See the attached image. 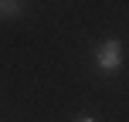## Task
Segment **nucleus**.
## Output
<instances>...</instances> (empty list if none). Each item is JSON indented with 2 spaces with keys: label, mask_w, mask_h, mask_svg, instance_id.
I'll use <instances>...</instances> for the list:
<instances>
[{
  "label": "nucleus",
  "mask_w": 129,
  "mask_h": 122,
  "mask_svg": "<svg viewBox=\"0 0 129 122\" xmlns=\"http://www.w3.org/2000/svg\"><path fill=\"white\" fill-rule=\"evenodd\" d=\"M99 68L102 71H116L119 64H122V41H105L102 48H99Z\"/></svg>",
  "instance_id": "1"
},
{
  "label": "nucleus",
  "mask_w": 129,
  "mask_h": 122,
  "mask_svg": "<svg viewBox=\"0 0 129 122\" xmlns=\"http://www.w3.org/2000/svg\"><path fill=\"white\" fill-rule=\"evenodd\" d=\"M82 122H95V119H82Z\"/></svg>",
  "instance_id": "2"
},
{
  "label": "nucleus",
  "mask_w": 129,
  "mask_h": 122,
  "mask_svg": "<svg viewBox=\"0 0 129 122\" xmlns=\"http://www.w3.org/2000/svg\"><path fill=\"white\" fill-rule=\"evenodd\" d=\"M0 7H4V4H0Z\"/></svg>",
  "instance_id": "3"
}]
</instances>
